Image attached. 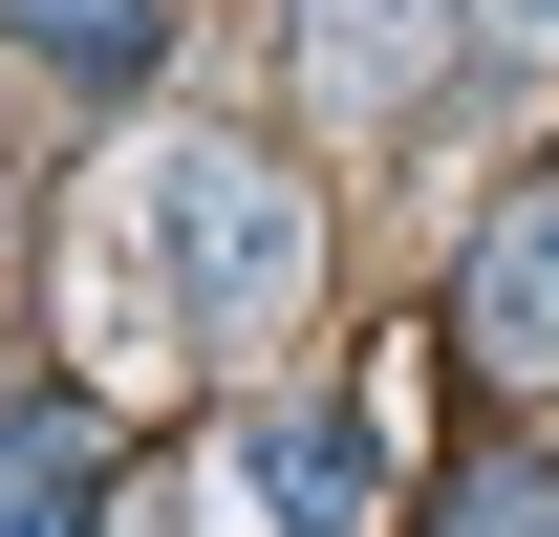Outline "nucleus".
Returning <instances> with one entry per match:
<instances>
[{"mask_svg":"<svg viewBox=\"0 0 559 537\" xmlns=\"http://www.w3.org/2000/svg\"><path fill=\"white\" fill-rule=\"evenodd\" d=\"M130 215H151V259H173V323H194V344H280V323H301V279H323V215H301L280 151H151Z\"/></svg>","mask_w":559,"mask_h":537,"instance_id":"f257e3e1","label":"nucleus"},{"mask_svg":"<svg viewBox=\"0 0 559 537\" xmlns=\"http://www.w3.org/2000/svg\"><path fill=\"white\" fill-rule=\"evenodd\" d=\"M452 366H495V387H559V172H516L474 237V279H452Z\"/></svg>","mask_w":559,"mask_h":537,"instance_id":"f03ea898","label":"nucleus"},{"mask_svg":"<svg viewBox=\"0 0 559 537\" xmlns=\"http://www.w3.org/2000/svg\"><path fill=\"white\" fill-rule=\"evenodd\" d=\"M301 86H323V130H409L452 86V0H301Z\"/></svg>","mask_w":559,"mask_h":537,"instance_id":"7ed1b4c3","label":"nucleus"},{"mask_svg":"<svg viewBox=\"0 0 559 537\" xmlns=\"http://www.w3.org/2000/svg\"><path fill=\"white\" fill-rule=\"evenodd\" d=\"M0 44L44 86H86V108H130V86L173 65V0H0Z\"/></svg>","mask_w":559,"mask_h":537,"instance_id":"20e7f679","label":"nucleus"},{"mask_svg":"<svg viewBox=\"0 0 559 537\" xmlns=\"http://www.w3.org/2000/svg\"><path fill=\"white\" fill-rule=\"evenodd\" d=\"M86 473H108V452H86V408H66V387L0 408V537H86Z\"/></svg>","mask_w":559,"mask_h":537,"instance_id":"39448f33","label":"nucleus"},{"mask_svg":"<svg viewBox=\"0 0 559 537\" xmlns=\"http://www.w3.org/2000/svg\"><path fill=\"white\" fill-rule=\"evenodd\" d=\"M430 537H559V473H538V452L452 473V494H430Z\"/></svg>","mask_w":559,"mask_h":537,"instance_id":"423d86ee","label":"nucleus"},{"mask_svg":"<svg viewBox=\"0 0 559 537\" xmlns=\"http://www.w3.org/2000/svg\"><path fill=\"white\" fill-rule=\"evenodd\" d=\"M259 494H280L259 537H345V452H323V430H259Z\"/></svg>","mask_w":559,"mask_h":537,"instance_id":"0eeeda50","label":"nucleus"},{"mask_svg":"<svg viewBox=\"0 0 559 537\" xmlns=\"http://www.w3.org/2000/svg\"><path fill=\"white\" fill-rule=\"evenodd\" d=\"M495 22H516V44H559V0H495Z\"/></svg>","mask_w":559,"mask_h":537,"instance_id":"6e6552de","label":"nucleus"}]
</instances>
